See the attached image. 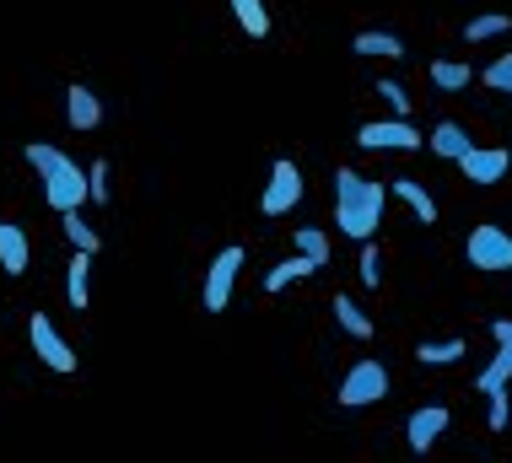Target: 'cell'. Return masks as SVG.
Here are the masks:
<instances>
[{"label":"cell","instance_id":"6da1fadb","mask_svg":"<svg viewBox=\"0 0 512 463\" xmlns=\"http://www.w3.org/2000/svg\"><path fill=\"white\" fill-rule=\"evenodd\" d=\"M335 232L351 243H378L383 232V205H389V184L383 178H362L356 167H335Z\"/></svg>","mask_w":512,"mask_h":463},{"label":"cell","instance_id":"7a4b0ae2","mask_svg":"<svg viewBox=\"0 0 512 463\" xmlns=\"http://www.w3.org/2000/svg\"><path fill=\"white\" fill-rule=\"evenodd\" d=\"M22 162L38 173V184H44V205L54 210V216L92 205V200H87V167H81L76 157H65L60 146H49V140H27V146H22Z\"/></svg>","mask_w":512,"mask_h":463},{"label":"cell","instance_id":"3957f363","mask_svg":"<svg viewBox=\"0 0 512 463\" xmlns=\"http://www.w3.org/2000/svg\"><path fill=\"white\" fill-rule=\"evenodd\" d=\"M389 388H394L389 367H383V361H372V356H362V361H351V367H345L335 399H340V410H372V404L389 399Z\"/></svg>","mask_w":512,"mask_h":463},{"label":"cell","instance_id":"277c9868","mask_svg":"<svg viewBox=\"0 0 512 463\" xmlns=\"http://www.w3.org/2000/svg\"><path fill=\"white\" fill-rule=\"evenodd\" d=\"M464 259H469V270H480V275H512V232L496 227V221L469 227Z\"/></svg>","mask_w":512,"mask_h":463},{"label":"cell","instance_id":"5b68a950","mask_svg":"<svg viewBox=\"0 0 512 463\" xmlns=\"http://www.w3.org/2000/svg\"><path fill=\"white\" fill-rule=\"evenodd\" d=\"M302 194H308V178H302V167L292 157H275L270 162V184L259 194V216H286V210L302 205Z\"/></svg>","mask_w":512,"mask_h":463},{"label":"cell","instance_id":"8992f818","mask_svg":"<svg viewBox=\"0 0 512 463\" xmlns=\"http://www.w3.org/2000/svg\"><path fill=\"white\" fill-rule=\"evenodd\" d=\"M27 345H33V356L44 361L49 372H60V377L81 372V361H76L71 340H65L60 329H54V318H49V313H33V318H27Z\"/></svg>","mask_w":512,"mask_h":463},{"label":"cell","instance_id":"52a82bcc","mask_svg":"<svg viewBox=\"0 0 512 463\" xmlns=\"http://www.w3.org/2000/svg\"><path fill=\"white\" fill-rule=\"evenodd\" d=\"M238 275H243V248L227 243V248H221V254L211 259V270H205V286H200V307H205L211 318L232 307V286H238Z\"/></svg>","mask_w":512,"mask_h":463},{"label":"cell","instance_id":"ba28073f","mask_svg":"<svg viewBox=\"0 0 512 463\" xmlns=\"http://www.w3.org/2000/svg\"><path fill=\"white\" fill-rule=\"evenodd\" d=\"M356 146L362 151H389V157H399V151H426V135L415 130L410 119H372V124H362L356 130Z\"/></svg>","mask_w":512,"mask_h":463},{"label":"cell","instance_id":"9c48e42d","mask_svg":"<svg viewBox=\"0 0 512 463\" xmlns=\"http://www.w3.org/2000/svg\"><path fill=\"white\" fill-rule=\"evenodd\" d=\"M448 426H453L448 404H421V410H410V420H405V447L415 458L437 453V442L448 437Z\"/></svg>","mask_w":512,"mask_h":463},{"label":"cell","instance_id":"30bf717a","mask_svg":"<svg viewBox=\"0 0 512 463\" xmlns=\"http://www.w3.org/2000/svg\"><path fill=\"white\" fill-rule=\"evenodd\" d=\"M459 173H464L475 189H491V184H502V178L512 173V151H507V146H475V151L459 162Z\"/></svg>","mask_w":512,"mask_h":463},{"label":"cell","instance_id":"8fae6325","mask_svg":"<svg viewBox=\"0 0 512 463\" xmlns=\"http://www.w3.org/2000/svg\"><path fill=\"white\" fill-rule=\"evenodd\" d=\"M65 124H71L76 135H92L103 124V103L87 81H65Z\"/></svg>","mask_w":512,"mask_h":463},{"label":"cell","instance_id":"7c38bea8","mask_svg":"<svg viewBox=\"0 0 512 463\" xmlns=\"http://www.w3.org/2000/svg\"><path fill=\"white\" fill-rule=\"evenodd\" d=\"M426 151L442 162H464L469 151H475V135H469L459 119H442V124H432V135H426Z\"/></svg>","mask_w":512,"mask_h":463},{"label":"cell","instance_id":"4fadbf2b","mask_svg":"<svg viewBox=\"0 0 512 463\" xmlns=\"http://www.w3.org/2000/svg\"><path fill=\"white\" fill-rule=\"evenodd\" d=\"M389 194H394V200H405V205H410V216L421 221V227H437L442 205L432 200V189H426L421 178H389Z\"/></svg>","mask_w":512,"mask_h":463},{"label":"cell","instance_id":"5bb4252c","mask_svg":"<svg viewBox=\"0 0 512 463\" xmlns=\"http://www.w3.org/2000/svg\"><path fill=\"white\" fill-rule=\"evenodd\" d=\"M27 264H33V237H27L17 221H0V270L27 275Z\"/></svg>","mask_w":512,"mask_h":463},{"label":"cell","instance_id":"9a60e30c","mask_svg":"<svg viewBox=\"0 0 512 463\" xmlns=\"http://www.w3.org/2000/svg\"><path fill=\"white\" fill-rule=\"evenodd\" d=\"M65 302H71V313L92 307V254H71L65 264Z\"/></svg>","mask_w":512,"mask_h":463},{"label":"cell","instance_id":"2e32d148","mask_svg":"<svg viewBox=\"0 0 512 463\" xmlns=\"http://www.w3.org/2000/svg\"><path fill=\"white\" fill-rule=\"evenodd\" d=\"M362 60H405V38L389 33V27H367V33H356L351 44Z\"/></svg>","mask_w":512,"mask_h":463},{"label":"cell","instance_id":"e0dca14e","mask_svg":"<svg viewBox=\"0 0 512 463\" xmlns=\"http://www.w3.org/2000/svg\"><path fill=\"white\" fill-rule=\"evenodd\" d=\"M502 33H512V17H507V11H480V17L464 22V44H469V49H475V44H496Z\"/></svg>","mask_w":512,"mask_h":463},{"label":"cell","instance_id":"ac0fdd59","mask_svg":"<svg viewBox=\"0 0 512 463\" xmlns=\"http://www.w3.org/2000/svg\"><path fill=\"white\" fill-rule=\"evenodd\" d=\"M469 356V340H459V334H453V340H421L415 345V361H421V367H453V361H464Z\"/></svg>","mask_w":512,"mask_h":463},{"label":"cell","instance_id":"d6986e66","mask_svg":"<svg viewBox=\"0 0 512 463\" xmlns=\"http://www.w3.org/2000/svg\"><path fill=\"white\" fill-rule=\"evenodd\" d=\"M313 275H318V264H313V259H302V254H292V259L270 264V275H265V291H270V297H275V291L297 286V280H313Z\"/></svg>","mask_w":512,"mask_h":463},{"label":"cell","instance_id":"ffe728a7","mask_svg":"<svg viewBox=\"0 0 512 463\" xmlns=\"http://www.w3.org/2000/svg\"><path fill=\"white\" fill-rule=\"evenodd\" d=\"M335 324H340L345 334H351V340H372V334H378V324H372V318L362 313V302L345 297V291L335 297Z\"/></svg>","mask_w":512,"mask_h":463},{"label":"cell","instance_id":"44dd1931","mask_svg":"<svg viewBox=\"0 0 512 463\" xmlns=\"http://www.w3.org/2000/svg\"><path fill=\"white\" fill-rule=\"evenodd\" d=\"M426 76H432L437 92H464L469 81H475V70H469V60H432Z\"/></svg>","mask_w":512,"mask_h":463},{"label":"cell","instance_id":"7402d4cb","mask_svg":"<svg viewBox=\"0 0 512 463\" xmlns=\"http://www.w3.org/2000/svg\"><path fill=\"white\" fill-rule=\"evenodd\" d=\"M507 383H512V350L496 345V356L486 361V372L475 377V394H486V399H491V394H502Z\"/></svg>","mask_w":512,"mask_h":463},{"label":"cell","instance_id":"603a6c76","mask_svg":"<svg viewBox=\"0 0 512 463\" xmlns=\"http://www.w3.org/2000/svg\"><path fill=\"white\" fill-rule=\"evenodd\" d=\"M60 232L71 237V248H76V254H92V259L103 254V237L92 232L87 221H81V210H65V216H60Z\"/></svg>","mask_w":512,"mask_h":463},{"label":"cell","instance_id":"cb8c5ba5","mask_svg":"<svg viewBox=\"0 0 512 463\" xmlns=\"http://www.w3.org/2000/svg\"><path fill=\"white\" fill-rule=\"evenodd\" d=\"M232 17L248 38H270V6L265 0H232Z\"/></svg>","mask_w":512,"mask_h":463},{"label":"cell","instance_id":"d4e9b609","mask_svg":"<svg viewBox=\"0 0 512 463\" xmlns=\"http://www.w3.org/2000/svg\"><path fill=\"white\" fill-rule=\"evenodd\" d=\"M292 237H297V254L313 259L318 270H324V264H329V232H324V227H297Z\"/></svg>","mask_w":512,"mask_h":463},{"label":"cell","instance_id":"484cf974","mask_svg":"<svg viewBox=\"0 0 512 463\" xmlns=\"http://www.w3.org/2000/svg\"><path fill=\"white\" fill-rule=\"evenodd\" d=\"M378 97H383V103H389V114L394 119H410V92H405V81H394V76H378Z\"/></svg>","mask_w":512,"mask_h":463},{"label":"cell","instance_id":"4316f807","mask_svg":"<svg viewBox=\"0 0 512 463\" xmlns=\"http://www.w3.org/2000/svg\"><path fill=\"white\" fill-rule=\"evenodd\" d=\"M356 275H362V286H367V291H378V286H383V254H378V243H362Z\"/></svg>","mask_w":512,"mask_h":463},{"label":"cell","instance_id":"83f0119b","mask_svg":"<svg viewBox=\"0 0 512 463\" xmlns=\"http://www.w3.org/2000/svg\"><path fill=\"white\" fill-rule=\"evenodd\" d=\"M480 81H486L491 92H507V97H512V49H507V54H496V60L480 70Z\"/></svg>","mask_w":512,"mask_h":463},{"label":"cell","instance_id":"f1b7e54d","mask_svg":"<svg viewBox=\"0 0 512 463\" xmlns=\"http://www.w3.org/2000/svg\"><path fill=\"white\" fill-rule=\"evenodd\" d=\"M87 200H92V205H108V200H114V189H108V162H92V167H87Z\"/></svg>","mask_w":512,"mask_h":463},{"label":"cell","instance_id":"f546056e","mask_svg":"<svg viewBox=\"0 0 512 463\" xmlns=\"http://www.w3.org/2000/svg\"><path fill=\"white\" fill-rule=\"evenodd\" d=\"M507 420H512V394L502 388V394L486 399V426H491V431H507Z\"/></svg>","mask_w":512,"mask_h":463},{"label":"cell","instance_id":"4dcf8cb0","mask_svg":"<svg viewBox=\"0 0 512 463\" xmlns=\"http://www.w3.org/2000/svg\"><path fill=\"white\" fill-rule=\"evenodd\" d=\"M491 340L502 350H512V318H491Z\"/></svg>","mask_w":512,"mask_h":463}]
</instances>
